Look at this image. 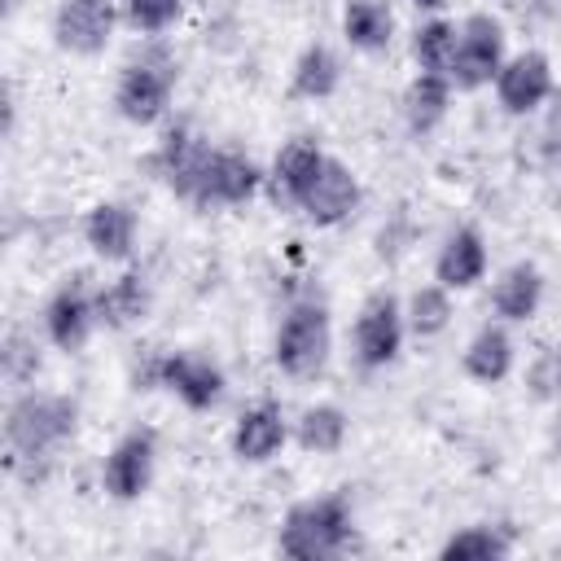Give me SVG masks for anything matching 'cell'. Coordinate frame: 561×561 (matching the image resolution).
Listing matches in <instances>:
<instances>
[{
  "mask_svg": "<svg viewBox=\"0 0 561 561\" xmlns=\"http://www.w3.org/2000/svg\"><path fill=\"white\" fill-rule=\"evenodd\" d=\"M79 430V403L53 390H18L4 408V447L9 465H44Z\"/></svg>",
  "mask_w": 561,
  "mask_h": 561,
  "instance_id": "obj_1",
  "label": "cell"
},
{
  "mask_svg": "<svg viewBox=\"0 0 561 561\" xmlns=\"http://www.w3.org/2000/svg\"><path fill=\"white\" fill-rule=\"evenodd\" d=\"M351 535H355L351 500L342 491H329V495H311V500L289 504L280 535H276V548L294 561H329V557H342L351 548Z\"/></svg>",
  "mask_w": 561,
  "mask_h": 561,
  "instance_id": "obj_2",
  "label": "cell"
},
{
  "mask_svg": "<svg viewBox=\"0 0 561 561\" xmlns=\"http://www.w3.org/2000/svg\"><path fill=\"white\" fill-rule=\"evenodd\" d=\"M329 351H333L329 307L316 302V298L289 302V311L280 316L276 337H272V359H276V368H280L285 377H294V381H311V377L324 373Z\"/></svg>",
  "mask_w": 561,
  "mask_h": 561,
  "instance_id": "obj_3",
  "label": "cell"
},
{
  "mask_svg": "<svg viewBox=\"0 0 561 561\" xmlns=\"http://www.w3.org/2000/svg\"><path fill=\"white\" fill-rule=\"evenodd\" d=\"M175 79H180V66H175V57L162 44L145 48L140 57H131L118 70V79H114V110H118V118H127L131 127H153L171 110Z\"/></svg>",
  "mask_w": 561,
  "mask_h": 561,
  "instance_id": "obj_4",
  "label": "cell"
},
{
  "mask_svg": "<svg viewBox=\"0 0 561 561\" xmlns=\"http://www.w3.org/2000/svg\"><path fill=\"white\" fill-rule=\"evenodd\" d=\"M508 57V35H504V22L495 13H469L460 22V39H456V57H451V88L456 92H478L486 83H495L500 66Z\"/></svg>",
  "mask_w": 561,
  "mask_h": 561,
  "instance_id": "obj_5",
  "label": "cell"
},
{
  "mask_svg": "<svg viewBox=\"0 0 561 561\" xmlns=\"http://www.w3.org/2000/svg\"><path fill=\"white\" fill-rule=\"evenodd\" d=\"M403 333H408V320H403V307L390 289H377L359 302L355 311V324H351V351H355V364L377 373L386 364L399 359L403 351Z\"/></svg>",
  "mask_w": 561,
  "mask_h": 561,
  "instance_id": "obj_6",
  "label": "cell"
},
{
  "mask_svg": "<svg viewBox=\"0 0 561 561\" xmlns=\"http://www.w3.org/2000/svg\"><path fill=\"white\" fill-rule=\"evenodd\" d=\"M153 460H158V434L153 430L136 425V430L118 434L114 447L101 460V486H105V495L118 500V504L140 500L149 491V482H153Z\"/></svg>",
  "mask_w": 561,
  "mask_h": 561,
  "instance_id": "obj_7",
  "label": "cell"
},
{
  "mask_svg": "<svg viewBox=\"0 0 561 561\" xmlns=\"http://www.w3.org/2000/svg\"><path fill=\"white\" fill-rule=\"evenodd\" d=\"M96 324H101V320H96V289L88 285L83 272H75V276L61 280V285L53 289V298L44 302V337H48L57 351L75 355V351L88 346V337H92Z\"/></svg>",
  "mask_w": 561,
  "mask_h": 561,
  "instance_id": "obj_8",
  "label": "cell"
},
{
  "mask_svg": "<svg viewBox=\"0 0 561 561\" xmlns=\"http://www.w3.org/2000/svg\"><path fill=\"white\" fill-rule=\"evenodd\" d=\"M491 88H495V105L504 114L526 118V114H535V110L548 105V96L557 92V75H552L548 53L526 48V53L504 57V66H500V75H495Z\"/></svg>",
  "mask_w": 561,
  "mask_h": 561,
  "instance_id": "obj_9",
  "label": "cell"
},
{
  "mask_svg": "<svg viewBox=\"0 0 561 561\" xmlns=\"http://www.w3.org/2000/svg\"><path fill=\"white\" fill-rule=\"evenodd\" d=\"M118 0H61L53 13V44L70 57H96L114 39Z\"/></svg>",
  "mask_w": 561,
  "mask_h": 561,
  "instance_id": "obj_10",
  "label": "cell"
},
{
  "mask_svg": "<svg viewBox=\"0 0 561 561\" xmlns=\"http://www.w3.org/2000/svg\"><path fill=\"white\" fill-rule=\"evenodd\" d=\"M158 386L171 390L188 412H210L224 399V368L202 351H162L158 355Z\"/></svg>",
  "mask_w": 561,
  "mask_h": 561,
  "instance_id": "obj_11",
  "label": "cell"
},
{
  "mask_svg": "<svg viewBox=\"0 0 561 561\" xmlns=\"http://www.w3.org/2000/svg\"><path fill=\"white\" fill-rule=\"evenodd\" d=\"M359 197H364L359 175H355V171H351L342 158H324V167H320L316 184L302 193L298 210H302V215H307L316 228H333V224L351 219V210L359 206Z\"/></svg>",
  "mask_w": 561,
  "mask_h": 561,
  "instance_id": "obj_12",
  "label": "cell"
},
{
  "mask_svg": "<svg viewBox=\"0 0 561 561\" xmlns=\"http://www.w3.org/2000/svg\"><path fill=\"white\" fill-rule=\"evenodd\" d=\"M285 443H289V421H285L280 403L245 408L237 416V425H232V438H228V447H232V456L241 465H267L272 456H280Z\"/></svg>",
  "mask_w": 561,
  "mask_h": 561,
  "instance_id": "obj_13",
  "label": "cell"
},
{
  "mask_svg": "<svg viewBox=\"0 0 561 561\" xmlns=\"http://www.w3.org/2000/svg\"><path fill=\"white\" fill-rule=\"evenodd\" d=\"M491 267V254H486V241L473 224H460L456 232H447V241L438 245L434 254V280L443 289H473Z\"/></svg>",
  "mask_w": 561,
  "mask_h": 561,
  "instance_id": "obj_14",
  "label": "cell"
},
{
  "mask_svg": "<svg viewBox=\"0 0 561 561\" xmlns=\"http://www.w3.org/2000/svg\"><path fill=\"white\" fill-rule=\"evenodd\" d=\"M83 241L105 263H127L136 254V210L127 202H96L83 215Z\"/></svg>",
  "mask_w": 561,
  "mask_h": 561,
  "instance_id": "obj_15",
  "label": "cell"
},
{
  "mask_svg": "<svg viewBox=\"0 0 561 561\" xmlns=\"http://www.w3.org/2000/svg\"><path fill=\"white\" fill-rule=\"evenodd\" d=\"M543 302V272L530 259L508 263L491 285V311L504 324H526Z\"/></svg>",
  "mask_w": 561,
  "mask_h": 561,
  "instance_id": "obj_16",
  "label": "cell"
},
{
  "mask_svg": "<svg viewBox=\"0 0 561 561\" xmlns=\"http://www.w3.org/2000/svg\"><path fill=\"white\" fill-rule=\"evenodd\" d=\"M149 307H153V289H149V276L140 267H127L123 276H114L110 285L96 289L101 329H131L149 316Z\"/></svg>",
  "mask_w": 561,
  "mask_h": 561,
  "instance_id": "obj_17",
  "label": "cell"
},
{
  "mask_svg": "<svg viewBox=\"0 0 561 561\" xmlns=\"http://www.w3.org/2000/svg\"><path fill=\"white\" fill-rule=\"evenodd\" d=\"M513 351H517V346H513L504 320H495V324H482V329L465 342L460 368H465V377L478 381V386H500V381L513 373Z\"/></svg>",
  "mask_w": 561,
  "mask_h": 561,
  "instance_id": "obj_18",
  "label": "cell"
},
{
  "mask_svg": "<svg viewBox=\"0 0 561 561\" xmlns=\"http://www.w3.org/2000/svg\"><path fill=\"white\" fill-rule=\"evenodd\" d=\"M451 79L447 75H430V70H416L412 75V83L403 88V123H408V131L412 136H430L443 118H447V110H451Z\"/></svg>",
  "mask_w": 561,
  "mask_h": 561,
  "instance_id": "obj_19",
  "label": "cell"
},
{
  "mask_svg": "<svg viewBox=\"0 0 561 561\" xmlns=\"http://www.w3.org/2000/svg\"><path fill=\"white\" fill-rule=\"evenodd\" d=\"M324 158H329V153H324L316 140H307V136L285 140V145L276 149V158H272V184H276V197H285V202L298 206L302 193L316 184Z\"/></svg>",
  "mask_w": 561,
  "mask_h": 561,
  "instance_id": "obj_20",
  "label": "cell"
},
{
  "mask_svg": "<svg viewBox=\"0 0 561 561\" xmlns=\"http://www.w3.org/2000/svg\"><path fill=\"white\" fill-rule=\"evenodd\" d=\"M342 88V57L329 44H307L289 66V96L298 101H329Z\"/></svg>",
  "mask_w": 561,
  "mask_h": 561,
  "instance_id": "obj_21",
  "label": "cell"
},
{
  "mask_svg": "<svg viewBox=\"0 0 561 561\" xmlns=\"http://www.w3.org/2000/svg\"><path fill=\"white\" fill-rule=\"evenodd\" d=\"M342 35L359 53H386L394 39V13L386 0H346L342 9Z\"/></svg>",
  "mask_w": 561,
  "mask_h": 561,
  "instance_id": "obj_22",
  "label": "cell"
},
{
  "mask_svg": "<svg viewBox=\"0 0 561 561\" xmlns=\"http://www.w3.org/2000/svg\"><path fill=\"white\" fill-rule=\"evenodd\" d=\"M346 434H351V416H346L337 403H311V408H302V416L294 421V438H298V447L311 451V456H333V451H342Z\"/></svg>",
  "mask_w": 561,
  "mask_h": 561,
  "instance_id": "obj_23",
  "label": "cell"
},
{
  "mask_svg": "<svg viewBox=\"0 0 561 561\" xmlns=\"http://www.w3.org/2000/svg\"><path fill=\"white\" fill-rule=\"evenodd\" d=\"M513 552V535L500 522H478V526H460L456 535L443 539L438 557L443 561H500Z\"/></svg>",
  "mask_w": 561,
  "mask_h": 561,
  "instance_id": "obj_24",
  "label": "cell"
},
{
  "mask_svg": "<svg viewBox=\"0 0 561 561\" xmlns=\"http://www.w3.org/2000/svg\"><path fill=\"white\" fill-rule=\"evenodd\" d=\"M456 39H460V22L451 18H425L416 31H412V61L416 70H430V75H447L451 70V57H456Z\"/></svg>",
  "mask_w": 561,
  "mask_h": 561,
  "instance_id": "obj_25",
  "label": "cell"
},
{
  "mask_svg": "<svg viewBox=\"0 0 561 561\" xmlns=\"http://www.w3.org/2000/svg\"><path fill=\"white\" fill-rule=\"evenodd\" d=\"M403 320H408V333H416V337H438V333L451 324V289H443L438 280L412 289V294H408V307H403Z\"/></svg>",
  "mask_w": 561,
  "mask_h": 561,
  "instance_id": "obj_26",
  "label": "cell"
},
{
  "mask_svg": "<svg viewBox=\"0 0 561 561\" xmlns=\"http://www.w3.org/2000/svg\"><path fill=\"white\" fill-rule=\"evenodd\" d=\"M0 373H4V381L18 386V390H26V386L35 381V373H39V346H35V337H31L26 329H9V333H4Z\"/></svg>",
  "mask_w": 561,
  "mask_h": 561,
  "instance_id": "obj_27",
  "label": "cell"
},
{
  "mask_svg": "<svg viewBox=\"0 0 561 561\" xmlns=\"http://www.w3.org/2000/svg\"><path fill=\"white\" fill-rule=\"evenodd\" d=\"M184 13V0H123V18L131 31L140 35H162L180 22Z\"/></svg>",
  "mask_w": 561,
  "mask_h": 561,
  "instance_id": "obj_28",
  "label": "cell"
},
{
  "mask_svg": "<svg viewBox=\"0 0 561 561\" xmlns=\"http://www.w3.org/2000/svg\"><path fill=\"white\" fill-rule=\"evenodd\" d=\"M526 394L539 399V403H561V342L543 346L526 364Z\"/></svg>",
  "mask_w": 561,
  "mask_h": 561,
  "instance_id": "obj_29",
  "label": "cell"
},
{
  "mask_svg": "<svg viewBox=\"0 0 561 561\" xmlns=\"http://www.w3.org/2000/svg\"><path fill=\"white\" fill-rule=\"evenodd\" d=\"M543 140H548V149L561 158V88L548 96V105H543Z\"/></svg>",
  "mask_w": 561,
  "mask_h": 561,
  "instance_id": "obj_30",
  "label": "cell"
},
{
  "mask_svg": "<svg viewBox=\"0 0 561 561\" xmlns=\"http://www.w3.org/2000/svg\"><path fill=\"white\" fill-rule=\"evenodd\" d=\"M408 4H412V9H421V13H430V18H434V13H443V9H447V4H451V0H408Z\"/></svg>",
  "mask_w": 561,
  "mask_h": 561,
  "instance_id": "obj_31",
  "label": "cell"
},
{
  "mask_svg": "<svg viewBox=\"0 0 561 561\" xmlns=\"http://www.w3.org/2000/svg\"><path fill=\"white\" fill-rule=\"evenodd\" d=\"M548 438H552V451L561 456V408H557V421H552V430H548Z\"/></svg>",
  "mask_w": 561,
  "mask_h": 561,
  "instance_id": "obj_32",
  "label": "cell"
}]
</instances>
